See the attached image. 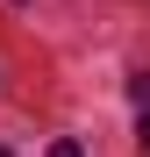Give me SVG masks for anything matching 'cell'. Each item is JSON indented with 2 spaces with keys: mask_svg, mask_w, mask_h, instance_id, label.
<instances>
[{
  "mask_svg": "<svg viewBox=\"0 0 150 157\" xmlns=\"http://www.w3.org/2000/svg\"><path fill=\"white\" fill-rule=\"evenodd\" d=\"M129 93H136L143 107H150V71H136V78H129Z\"/></svg>",
  "mask_w": 150,
  "mask_h": 157,
  "instance_id": "6da1fadb",
  "label": "cell"
},
{
  "mask_svg": "<svg viewBox=\"0 0 150 157\" xmlns=\"http://www.w3.org/2000/svg\"><path fill=\"white\" fill-rule=\"evenodd\" d=\"M50 157H79V143H71V136H57V143H50Z\"/></svg>",
  "mask_w": 150,
  "mask_h": 157,
  "instance_id": "3957f363",
  "label": "cell"
},
{
  "mask_svg": "<svg viewBox=\"0 0 150 157\" xmlns=\"http://www.w3.org/2000/svg\"><path fill=\"white\" fill-rule=\"evenodd\" d=\"M136 150L150 157V107H143V121H136Z\"/></svg>",
  "mask_w": 150,
  "mask_h": 157,
  "instance_id": "7a4b0ae2",
  "label": "cell"
},
{
  "mask_svg": "<svg viewBox=\"0 0 150 157\" xmlns=\"http://www.w3.org/2000/svg\"><path fill=\"white\" fill-rule=\"evenodd\" d=\"M0 157H7V150H0Z\"/></svg>",
  "mask_w": 150,
  "mask_h": 157,
  "instance_id": "277c9868",
  "label": "cell"
}]
</instances>
